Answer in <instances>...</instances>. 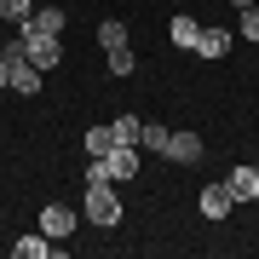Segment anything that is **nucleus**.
<instances>
[{
  "label": "nucleus",
  "instance_id": "f257e3e1",
  "mask_svg": "<svg viewBox=\"0 0 259 259\" xmlns=\"http://www.w3.org/2000/svg\"><path fill=\"white\" fill-rule=\"evenodd\" d=\"M0 58H6V87H12L18 98H35V93H40V69L29 64V47H23V35L0 40Z\"/></svg>",
  "mask_w": 259,
  "mask_h": 259
},
{
  "label": "nucleus",
  "instance_id": "f03ea898",
  "mask_svg": "<svg viewBox=\"0 0 259 259\" xmlns=\"http://www.w3.org/2000/svg\"><path fill=\"white\" fill-rule=\"evenodd\" d=\"M87 179H110V185H127V179H139V144H110L104 156H93Z\"/></svg>",
  "mask_w": 259,
  "mask_h": 259
},
{
  "label": "nucleus",
  "instance_id": "7ed1b4c3",
  "mask_svg": "<svg viewBox=\"0 0 259 259\" xmlns=\"http://www.w3.org/2000/svg\"><path fill=\"white\" fill-rule=\"evenodd\" d=\"M81 219H93V225H121V196L110 179H87V196H81Z\"/></svg>",
  "mask_w": 259,
  "mask_h": 259
},
{
  "label": "nucleus",
  "instance_id": "20e7f679",
  "mask_svg": "<svg viewBox=\"0 0 259 259\" xmlns=\"http://www.w3.org/2000/svg\"><path fill=\"white\" fill-rule=\"evenodd\" d=\"M23 47H29V64H35L40 75H52L58 64H64V35H23Z\"/></svg>",
  "mask_w": 259,
  "mask_h": 259
},
{
  "label": "nucleus",
  "instance_id": "39448f33",
  "mask_svg": "<svg viewBox=\"0 0 259 259\" xmlns=\"http://www.w3.org/2000/svg\"><path fill=\"white\" fill-rule=\"evenodd\" d=\"M75 225H81V213H75L69 202H47V207H40V231H47L52 242H64V236H75Z\"/></svg>",
  "mask_w": 259,
  "mask_h": 259
},
{
  "label": "nucleus",
  "instance_id": "423d86ee",
  "mask_svg": "<svg viewBox=\"0 0 259 259\" xmlns=\"http://www.w3.org/2000/svg\"><path fill=\"white\" fill-rule=\"evenodd\" d=\"M64 23H69V12H58V6H35L18 29H23V35H64Z\"/></svg>",
  "mask_w": 259,
  "mask_h": 259
},
{
  "label": "nucleus",
  "instance_id": "0eeeda50",
  "mask_svg": "<svg viewBox=\"0 0 259 259\" xmlns=\"http://www.w3.org/2000/svg\"><path fill=\"white\" fill-rule=\"evenodd\" d=\"M167 161H179V167H196L202 161V139H196V133L185 127V133H167V150H161Z\"/></svg>",
  "mask_w": 259,
  "mask_h": 259
},
{
  "label": "nucleus",
  "instance_id": "6e6552de",
  "mask_svg": "<svg viewBox=\"0 0 259 259\" xmlns=\"http://www.w3.org/2000/svg\"><path fill=\"white\" fill-rule=\"evenodd\" d=\"M231 185H207L202 190V219H231Z\"/></svg>",
  "mask_w": 259,
  "mask_h": 259
},
{
  "label": "nucleus",
  "instance_id": "1a4fd4ad",
  "mask_svg": "<svg viewBox=\"0 0 259 259\" xmlns=\"http://www.w3.org/2000/svg\"><path fill=\"white\" fill-rule=\"evenodd\" d=\"M225 185H231V202H259V173L253 167H231Z\"/></svg>",
  "mask_w": 259,
  "mask_h": 259
},
{
  "label": "nucleus",
  "instance_id": "9d476101",
  "mask_svg": "<svg viewBox=\"0 0 259 259\" xmlns=\"http://www.w3.org/2000/svg\"><path fill=\"white\" fill-rule=\"evenodd\" d=\"M167 35H173V47H185V52H196V35H202V23H196L190 12H179V18L167 23Z\"/></svg>",
  "mask_w": 259,
  "mask_h": 259
},
{
  "label": "nucleus",
  "instance_id": "9b49d317",
  "mask_svg": "<svg viewBox=\"0 0 259 259\" xmlns=\"http://www.w3.org/2000/svg\"><path fill=\"white\" fill-rule=\"evenodd\" d=\"M231 52V35H225V29H202V35H196V58H225Z\"/></svg>",
  "mask_w": 259,
  "mask_h": 259
},
{
  "label": "nucleus",
  "instance_id": "f8f14e48",
  "mask_svg": "<svg viewBox=\"0 0 259 259\" xmlns=\"http://www.w3.org/2000/svg\"><path fill=\"white\" fill-rule=\"evenodd\" d=\"M12 253H18V259H52V253H58V242H47V231H40V236L12 242Z\"/></svg>",
  "mask_w": 259,
  "mask_h": 259
},
{
  "label": "nucleus",
  "instance_id": "ddd939ff",
  "mask_svg": "<svg viewBox=\"0 0 259 259\" xmlns=\"http://www.w3.org/2000/svg\"><path fill=\"white\" fill-rule=\"evenodd\" d=\"M98 47H104V52L127 47V23H121V18H104V23H98Z\"/></svg>",
  "mask_w": 259,
  "mask_h": 259
},
{
  "label": "nucleus",
  "instance_id": "4468645a",
  "mask_svg": "<svg viewBox=\"0 0 259 259\" xmlns=\"http://www.w3.org/2000/svg\"><path fill=\"white\" fill-rule=\"evenodd\" d=\"M115 144V133H110V121H93L87 127V156H104V150Z\"/></svg>",
  "mask_w": 259,
  "mask_h": 259
},
{
  "label": "nucleus",
  "instance_id": "2eb2a0df",
  "mask_svg": "<svg viewBox=\"0 0 259 259\" xmlns=\"http://www.w3.org/2000/svg\"><path fill=\"white\" fill-rule=\"evenodd\" d=\"M110 133H115V144H139L144 121H139V115H115V121H110Z\"/></svg>",
  "mask_w": 259,
  "mask_h": 259
},
{
  "label": "nucleus",
  "instance_id": "dca6fc26",
  "mask_svg": "<svg viewBox=\"0 0 259 259\" xmlns=\"http://www.w3.org/2000/svg\"><path fill=\"white\" fill-rule=\"evenodd\" d=\"M35 12V0H0V23H23Z\"/></svg>",
  "mask_w": 259,
  "mask_h": 259
},
{
  "label": "nucleus",
  "instance_id": "f3484780",
  "mask_svg": "<svg viewBox=\"0 0 259 259\" xmlns=\"http://www.w3.org/2000/svg\"><path fill=\"white\" fill-rule=\"evenodd\" d=\"M139 144H144V150H167V127H161V121H144Z\"/></svg>",
  "mask_w": 259,
  "mask_h": 259
},
{
  "label": "nucleus",
  "instance_id": "a211bd4d",
  "mask_svg": "<svg viewBox=\"0 0 259 259\" xmlns=\"http://www.w3.org/2000/svg\"><path fill=\"white\" fill-rule=\"evenodd\" d=\"M104 58H110V75H133V64H139L133 47H115V52H104Z\"/></svg>",
  "mask_w": 259,
  "mask_h": 259
},
{
  "label": "nucleus",
  "instance_id": "6ab92c4d",
  "mask_svg": "<svg viewBox=\"0 0 259 259\" xmlns=\"http://www.w3.org/2000/svg\"><path fill=\"white\" fill-rule=\"evenodd\" d=\"M242 40H253V47H259V6H248V12H242Z\"/></svg>",
  "mask_w": 259,
  "mask_h": 259
},
{
  "label": "nucleus",
  "instance_id": "aec40b11",
  "mask_svg": "<svg viewBox=\"0 0 259 259\" xmlns=\"http://www.w3.org/2000/svg\"><path fill=\"white\" fill-rule=\"evenodd\" d=\"M231 6H236V12H248V6H253V0H231Z\"/></svg>",
  "mask_w": 259,
  "mask_h": 259
},
{
  "label": "nucleus",
  "instance_id": "412c9836",
  "mask_svg": "<svg viewBox=\"0 0 259 259\" xmlns=\"http://www.w3.org/2000/svg\"><path fill=\"white\" fill-rule=\"evenodd\" d=\"M0 87H6V58H0Z\"/></svg>",
  "mask_w": 259,
  "mask_h": 259
},
{
  "label": "nucleus",
  "instance_id": "4be33fe9",
  "mask_svg": "<svg viewBox=\"0 0 259 259\" xmlns=\"http://www.w3.org/2000/svg\"><path fill=\"white\" fill-rule=\"evenodd\" d=\"M253 173H259V161H253Z\"/></svg>",
  "mask_w": 259,
  "mask_h": 259
},
{
  "label": "nucleus",
  "instance_id": "5701e85b",
  "mask_svg": "<svg viewBox=\"0 0 259 259\" xmlns=\"http://www.w3.org/2000/svg\"><path fill=\"white\" fill-rule=\"evenodd\" d=\"M0 40H6V35H0Z\"/></svg>",
  "mask_w": 259,
  "mask_h": 259
}]
</instances>
